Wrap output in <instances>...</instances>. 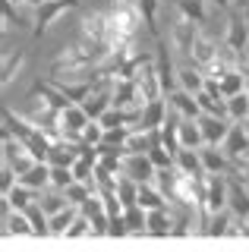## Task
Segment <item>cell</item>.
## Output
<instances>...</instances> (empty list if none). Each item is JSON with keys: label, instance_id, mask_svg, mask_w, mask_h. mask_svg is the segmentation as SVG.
I'll return each mask as SVG.
<instances>
[{"label": "cell", "instance_id": "obj_1", "mask_svg": "<svg viewBox=\"0 0 249 252\" xmlns=\"http://www.w3.org/2000/svg\"><path fill=\"white\" fill-rule=\"evenodd\" d=\"M104 57H107V47L82 38V41L66 44L63 51L57 54V60H54V66H51V76H63L66 73L73 79H89L92 69H98L101 63H104Z\"/></svg>", "mask_w": 249, "mask_h": 252}, {"label": "cell", "instance_id": "obj_2", "mask_svg": "<svg viewBox=\"0 0 249 252\" xmlns=\"http://www.w3.org/2000/svg\"><path fill=\"white\" fill-rule=\"evenodd\" d=\"M142 10L136 3L126 6H111L107 10V54L120 51V47L136 41V32L142 29Z\"/></svg>", "mask_w": 249, "mask_h": 252}, {"label": "cell", "instance_id": "obj_3", "mask_svg": "<svg viewBox=\"0 0 249 252\" xmlns=\"http://www.w3.org/2000/svg\"><path fill=\"white\" fill-rule=\"evenodd\" d=\"M76 6H79V0H41V3L35 6L32 35H35V38H44V35H48V29L54 26V22H57L63 13L76 10Z\"/></svg>", "mask_w": 249, "mask_h": 252}, {"label": "cell", "instance_id": "obj_4", "mask_svg": "<svg viewBox=\"0 0 249 252\" xmlns=\"http://www.w3.org/2000/svg\"><path fill=\"white\" fill-rule=\"evenodd\" d=\"M89 120H92V117L85 114L82 104H69V107H63V110L57 114V132H60V139L82 145V132H85V126H89Z\"/></svg>", "mask_w": 249, "mask_h": 252}, {"label": "cell", "instance_id": "obj_5", "mask_svg": "<svg viewBox=\"0 0 249 252\" xmlns=\"http://www.w3.org/2000/svg\"><path fill=\"white\" fill-rule=\"evenodd\" d=\"M136 82H139V89H142L145 101H155V98H161V94H164V89H161V76H158V63H155L152 57H145L142 63H139Z\"/></svg>", "mask_w": 249, "mask_h": 252}, {"label": "cell", "instance_id": "obj_6", "mask_svg": "<svg viewBox=\"0 0 249 252\" xmlns=\"http://www.w3.org/2000/svg\"><path fill=\"white\" fill-rule=\"evenodd\" d=\"M79 29H82V38H89V41H95L101 47H107V10L82 13Z\"/></svg>", "mask_w": 249, "mask_h": 252}, {"label": "cell", "instance_id": "obj_7", "mask_svg": "<svg viewBox=\"0 0 249 252\" xmlns=\"http://www.w3.org/2000/svg\"><path fill=\"white\" fill-rule=\"evenodd\" d=\"M155 161L149 158V152H139V155H133V152H126V158H123V173L126 177H133L136 183H149V180H155Z\"/></svg>", "mask_w": 249, "mask_h": 252}, {"label": "cell", "instance_id": "obj_8", "mask_svg": "<svg viewBox=\"0 0 249 252\" xmlns=\"http://www.w3.org/2000/svg\"><path fill=\"white\" fill-rule=\"evenodd\" d=\"M199 129H202V139H205V145H224V139H227L230 126L224 123V117H215V114H199Z\"/></svg>", "mask_w": 249, "mask_h": 252}, {"label": "cell", "instance_id": "obj_9", "mask_svg": "<svg viewBox=\"0 0 249 252\" xmlns=\"http://www.w3.org/2000/svg\"><path fill=\"white\" fill-rule=\"evenodd\" d=\"M79 211L92 220L95 233H107V227H111V215H107V208H104V202H101V195H98V192H92L89 199L79 205Z\"/></svg>", "mask_w": 249, "mask_h": 252}, {"label": "cell", "instance_id": "obj_10", "mask_svg": "<svg viewBox=\"0 0 249 252\" xmlns=\"http://www.w3.org/2000/svg\"><path fill=\"white\" fill-rule=\"evenodd\" d=\"M32 94H35V98H41V104H48L51 110H57V114H60L63 107L73 104V101H69L66 94L60 92V85L54 82V79H48V82H35V85H32Z\"/></svg>", "mask_w": 249, "mask_h": 252}, {"label": "cell", "instance_id": "obj_11", "mask_svg": "<svg viewBox=\"0 0 249 252\" xmlns=\"http://www.w3.org/2000/svg\"><path fill=\"white\" fill-rule=\"evenodd\" d=\"M246 152H249V129L243 126V120H237V126H230L227 139H224V155H227L233 164H240V158Z\"/></svg>", "mask_w": 249, "mask_h": 252}, {"label": "cell", "instance_id": "obj_12", "mask_svg": "<svg viewBox=\"0 0 249 252\" xmlns=\"http://www.w3.org/2000/svg\"><path fill=\"white\" fill-rule=\"evenodd\" d=\"M230 47L233 54H243L246 44H249V22L243 19L240 13H230V22H227V41H224Z\"/></svg>", "mask_w": 249, "mask_h": 252}, {"label": "cell", "instance_id": "obj_13", "mask_svg": "<svg viewBox=\"0 0 249 252\" xmlns=\"http://www.w3.org/2000/svg\"><path fill=\"white\" fill-rule=\"evenodd\" d=\"M158 41V57H155V63H158V76H161V89H164V94H170L174 89H180V79H177L174 66H170V54H167V44L161 41V38H155Z\"/></svg>", "mask_w": 249, "mask_h": 252}, {"label": "cell", "instance_id": "obj_14", "mask_svg": "<svg viewBox=\"0 0 249 252\" xmlns=\"http://www.w3.org/2000/svg\"><path fill=\"white\" fill-rule=\"evenodd\" d=\"M243 183H246L243 177H230L227 180V189H230V192H227V208L237 218H246L249 215V192L243 189Z\"/></svg>", "mask_w": 249, "mask_h": 252}, {"label": "cell", "instance_id": "obj_15", "mask_svg": "<svg viewBox=\"0 0 249 252\" xmlns=\"http://www.w3.org/2000/svg\"><path fill=\"white\" fill-rule=\"evenodd\" d=\"M196 35H199V26H196V22H189L186 16L174 26V32H170V38H174V47H177L180 54H186V57H189V51H192V41H196Z\"/></svg>", "mask_w": 249, "mask_h": 252}, {"label": "cell", "instance_id": "obj_16", "mask_svg": "<svg viewBox=\"0 0 249 252\" xmlns=\"http://www.w3.org/2000/svg\"><path fill=\"white\" fill-rule=\"evenodd\" d=\"M218 54H221V44L215 41V38H208V35H196V41H192V51H189V57L192 63H199V66H205L208 60H215Z\"/></svg>", "mask_w": 249, "mask_h": 252}, {"label": "cell", "instance_id": "obj_17", "mask_svg": "<svg viewBox=\"0 0 249 252\" xmlns=\"http://www.w3.org/2000/svg\"><path fill=\"white\" fill-rule=\"evenodd\" d=\"M199 158H202V167H205V173H227L230 170V158L224 155V148L218 152V145H205L199 152Z\"/></svg>", "mask_w": 249, "mask_h": 252}, {"label": "cell", "instance_id": "obj_18", "mask_svg": "<svg viewBox=\"0 0 249 252\" xmlns=\"http://www.w3.org/2000/svg\"><path fill=\"white\" fill-rule=\"evenodd\" d=\"M164 120H167V101H164V94H161V98H155L142 107V123L139 126H145V129H161Z\"/></svg>", "mask_w": 249, "mask_h": 252}, {"label": "cell", "instance_id": "obj_19", "mask_svg": "<svg viewBox=\"0 0 249 252\" xmlns=\"http://www.w3.org/2000/svg\"><path fill=\"white\" fill-rule=\"evenodd\" d=\"M167 101L174 104L177 114H183V117H199L202 114V107H199V98L192 92H186V89H174L167 94Z\"/></svg>", "mask_w": 249, "mask_h": 252}, {"label": "cell", "instance_id": "obj_20", "mask_svg": "<svg viewBox=\"0 0 249 252\" xmlns=\"http://www.w3.org/2000/svg\"><path fill=\"white\" fill-rule=\"evenodd\" d=\"M145 233H152V236L174 233V218H170V211L167 208H149V224H145Z\"/></svg>", "mask_w": 249, "mask_h": 252}, {"label": "cell", "instance_id": "obj_21", "mask_svg": "<svg viewBox=\"0 0 249 252\" xmlns=\"http://www.w3.org/2000/svg\"><path fill=\"white\" fill-rule=\"evenodd\" d=\"M3 230L6 233H35V227H32V218L22 208H6L3 211Z\"/></svg>", "mask_w": 249, "mask_h": 252}, {"label": "cell", "instance_id": "obj_22", "mask_svg": "<svg viewBox=\"0 0 249 252\" xmlns=\"http://www.w3.org/2000/svg\"><path fill=\"white\" fill-rule=\"evenodd\" d=\"M167 202L170 199L152 183V180H149V183H139V205H142L145 211H149V208H167Z\"/></svg>", "mask_w": 249, "mask_h": 252}, {"label": "cell", "instance_id": "obj_23", "mask_svg": "<svg viewBox=\"0 0 249 252\" xmlns=\"http://www.w3.org/2000/svg\"><path fill=\"white\" fill-rule=\"evenodd\" d=\"M202 129H199V120L196 117H183L180 120V145L183 148H199L202 145Z\"/></svg>", "mask_w": 249, "mask_h": 252}, {"label": "cell", "instance_id": "obj_24", "mask_svg": "<svg viewBox=\"0 0 249 252\" xmlns=\"http://www.w3.org/2000/svg\"><path fill=\"white\" fill-rule=\"evenodd\" d=\"M177 6H180V13L186 16L189 22H196V26L202 29L208 19V10H205V0H177Z\"/></svg>", "mask_w": 249, "mask_h": 252}, {"label": "cell", "instance_id": "obj_25", "mask_svg": "<svg viewBox=\"0 0 249 252\" xmlns=\"http://www.w3.org/2000/svg\"><path fill=\"white\" fill-rule=\"evenodd\" d=\"M26 63V51H10V54H3V73H0V85H10L13 82V76L19 73V66Z\"/></svg>", "mask_w": 249, "mask_h": 252}, {"label": "cell", "instance_id": "obj_26", "mask_svg": "<svg viewBox=\"0 0 249 252\" xmlns=\"http://www.w3.org/2000/svg\"><path fill=\"white\" fill-rule=\"evenodd\" d=\"M76 218H79V208L69 202L66 208H60L57 215H51V233H66V230H69V224H73Z\"/></svg>", "mask_w": 249, "mask_h": 252}, {"label": "cell", "instance_id": "obj_27", "mask_svg": "<svg viewBox=\"0 0 249 252\" xmlns=\"http://www.w3.org/2000/svg\"><path fill=\"white\" fill-rule=\"evenodd\" d=\"M123 218H126V224H129V233H145V224H149V211H145L139 202H136V205H126Z\"/></svg>", "mask_w": 249, "mask_h": 252}, {"label": "cell", "instance_id": "obj_28", "mask_svg": "<svg viewBox=\"0 0 249 252\" xmlns=\"http://www.w3.org/2000/svg\"><path fill=\"white\" fill-rule=\"evenodd\" d=\"M177 167L186 170V173H205L202 158H199L196 148H180V152H177Z\"/></svg>", "mask_w": 249, "mask_h": 252}, {"label": "cell", "instance_id": "obj_29", "mask_svg": "<svg viewBox=\"0 0 249 252\" xmlns=\"http://www.w3.org/2000/svg\"><path fill=\"white\" fill-rule=\"evenodd\" d=\"M177 79H180V89L192 92V94H199L205 89V73H202V69H180Z\"/></svg>", "mask_w": 249, "mask_h": 252}, {"label": "cell", "instance_id": "obj_30", "mask_svg": "<svg viewBox=\"0 0 249 252\" xmlns=\"http://www.w3.org/2000/svg\"><path fill=\"white\" fill-rule=\"evenodd\" d=\"M218 82H221V92H224V98H230V94H240V92H246V76L240 73V69H230V73H227V76H221Z\"/></svg>", "mask_w": 249, "mask_h": 252}, {"label": "cell", "instance_id": "obj_31", "mask_svg": "<svg viewBox=\"0 0 249 252\" xmlns=\"http://www.w3.org/2000/svg\"><path fill=\"white\" fill-rule=\"evenodd\" d=\"M38 205H41L48 215H57L60 208H66V205H69V199L63 195V189H54V192H48V189H44L41 199H38Z\"/></svg>", "mask_w": 249, "mask_h": 252}, {"label": "cell", "instance_id": "obj_32", "mask_svg": "<svg viewBox=\"0 0 249 252\" xmlns=\"http://www.w3.org/2000/svg\"><path fill=\"white\" fill-rule=\"evenodd\" d=\"M227 117H233V120H246L249 117V92L230 94L227 98Z\"/></svg>", "mask_w": 249, "mask_h": 252}, {"label": "cell", "instance_id": "obj_33", "mask_svg": "<svg viewBox=\"0 0 249 252\" xmlns=\"http://www.w3.org/2000/svg\"><path fill=\"white\" fill-rule=\"evenodd\" d=\"M136 6L142 10V19H145V29L158 38V0H136Z\"/></svg>", "mask_w": 249, "mask_h": 252}, {"label": "cell", "instance_id": "obj_34", "mask_svg": "<svg viewBox=\"0 0 249 252\" xmlns=\"http://www.w3.org/2000/svg\"><path fill=\"white\" fill-rule=\"evenodd\" d=\"M92 192H95V189H92L89 183H85V180H73V183H69V186L63 189V195H66V199L73 202V205H82V202L89 199Z\"/></svg>", "mask_w": 249, "mask_h": 252}, {"label": "cell", "instance_id": "obj_35", "mask_svg": "<svg viewBox=\"0 0 249 252\" xmlns=\"http://www.w3.org/2000/svg\"><path fill=\"white\" fill-rule=\"evenodd\" d=\"M0 13H3V26H16V29H29L32 22L26 16H19L13 10V0H0Z\"/></svg>", "mask_w": 249, "mask_h": 252}, {"label": "cell", "instance_id": "obj_36", "mask_svg": "<svg viewBox=\"0 0 249 252\" xmlns=\"http://www.w3.org/2000/svg\"><path fill=\"white\" fill-rule=\"evenodd\" d=\"M101 142H104V123L89 120V126H85V132H82V145H101Z\"/></svg>", "mask_w": 249, "mask_h": 252}, {"label": "cell", "instance_id": "obj_37", "mask_svg": "<svg viewBox=\"0 0 249 252\" xmlns=\"http://www.w3.org/2000/svg\"><path fill=\"white\" fill-rule=\"evenodd\" d=\"M73 180H76L73 167H54V164H51V186L54 189H66Z\"/></svg>", "mask_w": 249, "mask_h": 252}, {"label": "cell", "instance_id": "obj_38", "mask_svg": "<svg viewBox=\"0 0 249 252\" xmlns=\"http://www.w3.org/2000/svg\"><path fill=\"white\" fill-rule=\"evenodd\" d=\"M89 233H95V227H92V220L79 211V218H76L73 224H69V230H66L63 236H89Z\"/></svg>", "mask_w": 249, "mask_h": 252}, {"label": "cell", "instance_id": "obj_39", "mask_svg": "<svg viewBox=\"0 0 249 252\" xmlns=\"http://www.w3.org/2000/svg\"><path fill=\"white\" fill-rule=\"evenodd\" d=\"M212 3L218 6V10H230V6H233V0H212Z\"/></svg>", "mask_w": 249, "mask_h": 252}, {"label": "cell", "instance_id": "obj_40", "mask_svg": "<svg viewBox=\"0 0 249 252\" xmlns=\"http://www.w3.org/2000/svg\"><path fill=\"white\" fill-rule=\"evenodd\" d=\"M233 6H237V10H243V13H246V10H249V0H233Z\"/></svg>", "mask_w": 249, "mask_h": 252}, {"label": "cell", "instance_id": "obj_41", "mask_svg": "<svg viewBox=\"0 0 249 252\" xmlns=\"http://www.w3.org/2000/svg\"><path fill=\"white\" fill-rule=\"evenodd\" d=\"M111 6H126V3H136V0H107Z\"/></svg>", "mask_w": 249, "mask_h": 252}, {"label": "cell", "instance_id": "obj_42", "mask_svg": "<svg viewBox=\"0 0 249 252\" xmlns=\"http://www.w3.org/2000/svg\"><path fill=\"white\" fill-rule=\"evenodd\" d=\"M13 3H26V6H38L41 0H13Z\"/></svg>", "mask_w": 249, "mask_h": 252}, {"label": "cell", "instance_id": "obj_43", "mask_svg": "<svg viewBox=\"0 0 249 252\" xmlns=\"http://www.w3.org/2000/svg\"><path fill=\"white\" fill-rule=\"evenodd\" d=\"M240 170H243V180L249 183V161H246V164H240Z\"/></svg>", "mask_w": 249, "mask_h": 252}, {"label": "cell", "instance_id": "obj_44", "mask_svg": "<svg viewBox=\"0 0 249 252\" xmlns=\"http://www.w3.org/2000/svg\"><path fill=\"white\" fill-rule=\"evenodd\" d=\"M246 92H249V89H246Z\"/></svg>", "mask_w": 249, "mask_h": 252}]
</instances>
